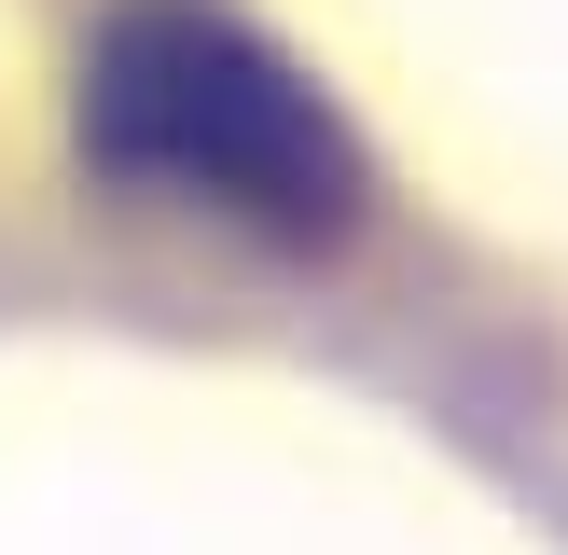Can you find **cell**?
Listing matches in <instances>:
<instances>
[{"instance_id": "cell-1", "label": "cell", "mask_w": 568, "mask_h": 555, "mask_svg": "<svg viewBox=\"0 0 568 555\" xmlns=\"http://www.w3.org/2000/svg\"><path fill=\"white\" fill-rule=\"evenodd\" d=\"M83 153L111 181H166L209 209L264 222L292 250H333L361 222V139L333 125V98L305 70H277L236 14L194 0H139L83 56Z\"/></svg>"}]
</instances>
